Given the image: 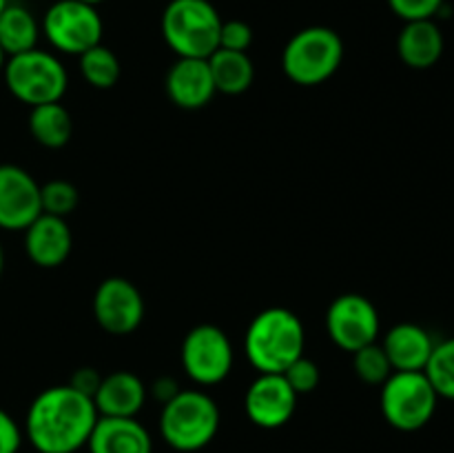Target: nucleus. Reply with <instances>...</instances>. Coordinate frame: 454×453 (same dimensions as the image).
Masks as SVG:
<instances>
[{
	"instance_id": "obj_1",
	"label": "nucleus",
	"mask_w": 454,
	"mask_h": 453,
	"mask_svg": "<svg viewBox=\"0 0 454 453\" xmlns=\"http://www.w3.org/2000/svg\"><path fill=\"white\" fill-rule=\"evenodd\" d=\"M98 417L89 395L69 385H56L29 404L25 435L38 453H75L87 447Z\"/></svg>"
},
{
	"instance_id": "obj_2",
	"label": "nucleus",
	"mask_w": 454,
	"mask_h": 453,
	"mask_svg": "<svg viewBox=\"0 0 454 453\" xmlns=\"http://www.w3.org/2000/svg\"><path fill=\"white\" fill-rule=\"evenodd\" d=\"M304 324L284 306H270L251 320L244 338V351L257 373H284L304 355Z\"/></svg>"
},
{
	"instance_id": "obj_3",
	"label": "nucleus",
	"mask_w": 454,
	"mask_h": 453,
	"mask_svg": "<svg viewBox=\"0 0 454 453\" xmlns=\"http://www.w3.org/2000/svg\"><path fill=\"white\" fill-rule=\"evenodd\" d=\"M220 431V407L200 389L177 391L160 413V435L171 449L193 453L208 447Z\"/></svg>"
},
{
	"instance_id": "obj_4",
	"label": "nucleus",
	"mask_w": 454,
	"mask_h": 453,
	"mask_svg": "<svg viewBox=\"0 0 454 453\" xmlns=\"http://www.w3.org/2000/svg\"><path fill=\"white\" fill-rule=\"evenodd\" d=\"M222 16L211 0H168L162 38L177 58H204L220 49Z\"/></svg>"
},
{
	"instance_id": "obj_5",
	"label": "nucleus",
	"mask_w": 454,
	"mask_h": 453,
	"mask_svg": "<svg viewBox=\"0 0 454 453\" xmlns=\"http://www.w3.org/2000/svg\"><path fill=\"white\" fill-rule=\"evenodd\" d=\"M344 60V40L335 29L324 25L304 27L286 43L282 69L295 84L315 87L337 74Z\"/></svg>"
},
{
	"instance_id": "obj_6",
	"label": "nucleus",
	"mask_w": 454,
	"mask_h": 453,
	"mask_svg": "<svg viewBox=\"0 0 454 453\" xmlns=\"http://www.w3.org/2000/svg\"><path fill=\"white\" fill-rule=\"evenodd\" d=\"M3 76L9 93L29 107L60 102L69 84V76L60 58L38 47L9 56L4 60Z\"/></svg>"
},
{
	"instance_id": "obj_7",
	"label": "nucleus",
	"mask_w": 454,
	"mask_h": 453,
	"mask_svg": "<svg viewBox=\"0 0 454 453\" xmlns=\"http://www.w3.org/2000/svg\"><path fill=\"white\" fill-rule=\"evenodd\" d=\"M439 400L424 371H393L381 385L380 407L393 429L412 433L433 420Z\"/></svg>"
},
{
	"instance_id": "obj_8",
	"label": "nucleus",
	"mask_w": 454,
	"mask_h": 453,
	"mask_svg": "<svg viewBox=\"0 0 454 453\" xmlns=\"http://www.w3.org/2000/svg\"><path fill=\"white\" fill-rule=\"evenodd\" d=\"M40 29L56 52L82 56L102 43L105 22L93 4L80 0H56L44 12Z\"/></svg>"
},
{
	"instance_id": "obj_9",
	"label": "nucleus",
	"mask_w": 454,
	"mask_h": 453,
	"mask_svg": "<svg viewBox=\"0 0 454 453\" xmlns=\"http://www.w3.org/2000/svg\"><path fill=\"white\" fill-rule=\"evenodd\" d=\"M182 369L200 386L226 380L233 369L235 351L229 336L215 324H198L182 340Z\"/></svg>"
},
{
	"instance_id": "obj_10",
	"label": "nucleus",
	"mask_w": 454,
	"mask_h": 453,
	"mask_svg": "<svg viewBox=\"0 0 454 453\" xmlns=\"http://www.w3.org/2000/svg\"><path fill=\"white\" fill-rule=\"evenodd\" d=\"M380 329V311L362 293H344L326 311L328 338L348 354L377 342Z\"/></svg>"
},
{
	"instance_id": "obj_11",
	"label": "nucleus",
	"mask_w": 454,
	"mask_h": 453,
	"mask_svg": "<svg viewBox=\"0 0 454 453\" xmlns=\"http://www.w3.org/2000/svg\"><path fill=\"white\" fill-rule=\"evenodd\" d=\"M93 318L111 336H129L145 320V298L127 278H106L93 296Z\"/></svg>"
},
{
	"instance_id": "obj_12",
	"label": "nucleus",
	"mask_w": 454,
	"mask_h": 453,
	"mask_svg": "<svg viewBox=\"0 0 454 453\" xmlns=\"http://www.w3.org/2000/svg\"><path fill=\"white\" fill-rule=\"evenodd\" d=\"M297 398L282 373H260L244 395V411L260 429H279L295 413Z\"/></svg>"
},
{
	"instance_id": "obj_13",
	"label": "nucleus",
	"mask_w": 454,
	"mask_h": 453,
	"mask_svg": "<svg viewBox=\"0 0 454 453\" xmlns=\"http://www.w3.org/2000/svg\"><path fill=\"white\" fill-rule=\"evenodd\" d=\"M43 213L40 185L27 169L0 164V229L25 231Z\"/></svg>"
},
{
	"instance_id": "obj_14",
	"label": "nucleus",
	"mask_w": 454,
	"mask_h": 453,
	"mask_svg": "<svg viewBox=\"0 0 454 453\" xmlns=\"http://www.w3.org/2000/svg\"><path fill=\"white\" fill-rule=\"evenodd\" d=\"M164 87L173 105L189 111L207 107L217 93L208 60L204 58H177L168 69Z\"/></svg>"
},
{
	"instance_id": "obj_15",
	"label": "nucleus",
	"mask_w": 454,
	"mask_h": 453,
	"mask_svg": "<svg viewBox=\"0 0 454 453\" xmlns=\"http://www.w3.org/2000/svg\"><path fill=\"white\" fill-rule=\"evenodd\" d=\"M74 249V235L65 218L40 213L25 229V251L34 265L56 269L65 265Z\"/></svg>"
},
{
	"instance_id": "obj_16",
	"label": "nucleus",
	"mask_w": 454,
	"mask_h": 453,
	"mask_svg": "<svg viewBox=\"0 0 454 453\" xmlns=\"http://www.w3.org/2000/svg\"><path fill=\"white\" fill-rule=\"evenodd\" d=\"M146 386L136 373L115 371L102 376L93 393V404L100 417H136L146 402Z\"/></svg>"
},
{
	"instance_id": "obj_17",
	"label": "nucleus",
	"mask_w": 454,
	"mask_h": 453,
	"mask_svg": "<svg viewBox=\"0 0 454 453\" xmlns=\"http://www.w3.org/2000/svg\"><path fill=\"white\" fill-rule=\"evenodd\" d=\"M89 453H153L149 429L137 417H98Z\"/></svg>"
},
{
	"instance_id": "obj_18",
	"label": "nucleus",
	"mask_w": 454,
	"mask_h": 453,
	"mask_svg": "<svg viewBox=\"0 0 454 453\" xmlns=\"http://www.w3.org/2000/svg\"><path fill=\"white\" fill-rule=\"evenodd\" d=\"M381 346L393 371H424L434 349V340L419 324L399 322L388 329Z\"/></svg>"
},
{
	"instance_id": "obj_19",
	"label": "nucleus",
	"mask_w": 454,
	"mask_h": 453,
	"mask_svg": "<svg viewBox=\"0 0 454 453\" xmlns=\"http://www.w3.org/2000/svg\"><path fill=\"white\" fill-rule=\"evenodd\" d=\"M442 27L433 20L403 22L397 36V53L411 69L424 71L437 65L443 56Z\"/></svg>"
},
{
	"instance_id": "obj_20",
	"label": "nucleus",
	"mask_w": 454,
	"mask_h": 453,
	"mask_svg": "<svg viewBox=\"0 0 454 453\" xmlns=\"http://www.w3.org/2000/svg\"><path fill=\"white\" fill-rule=\"evenodd\" d=\"M40 36L43 29L38 18L25 4L9 3L7 9L0 13V49L7 58L38 47Z\"/></svg>"
},
{
	"instance_id": "obj_21",
	"label": "nucleus",
	"mask_w": 454,
	"mask_h": 453,
	"mask_svg": "<svg viewBox=\"0 0 454 453\" xmlns=\"http://www.w3.org/2000/svg\"><path fill=\"white\" fill-rule=\"evenodd\" d=\"M208 60V69H211L213 84H215L217 93H226V96H239L247 91L255 80V67L248 58L247 52H229V49H217Z\"/></svg>"
},
{
	"instance_id": "obj_22",
	"label": "nucleus",
	"mask_w": 454,
	"mask_h": 453,
	"mask_svg": "<svg viewBox=\"0 0 454 453\" xmlns=\"http://www.w3.org/2000/svg\"><path fill=\"white\" fill-rule=\"evenodd\" d=\"M29 131L38 145L47 149H60L71 140V131H74L71 114L60 102L31 107Z\"/></svg>"
},
{
	"instance_id": "obj_23",
	"label": "nucleus",
	"mask_w": 454,
	"mask_h": 453,
	"mask_svg": "<svg viewBox=\"0 0 454 453\" xmlns=\"http://www.w3.org/2000/svg\"><path fill=\"white\" fill-rule=\"evenodd\" d=\"M80 58V74L91 84L93 89H111L120 80L122 67H120L118 56L105 44H96Z\"/></svg>"
},
{
	"instance_id": "obj_24",
	"label": "nucleus",
	"mask_w": 454,
	"mask_h": 453,
	"mask_svg": "<svg viewBox=\"0 0 454 453\" xmlns=\"http://www.w3.org/2000/svg\"><path fill=\"white\" fill-rule=\"evenodd\" d=\"M424 373L439 398L454 400V336L448 340L434 342V349L430 354Z\"/></svg>"
},
{
	"instance_id": "obj_25",
	"label": "nucleus",
	"mask_w": 454,
	"mask_h": 453,
	"mask_svg": "<svg viewBox=\"0 0 454 453\" xmlns=\"http://www.w3.org/2000/svg\"><path fill=\"white\" fill-rule=\"evenodd\" d=\"M353 367L359 380L375 386L384 385V382L390 378V373H393V367H390V360L388 355H386L384 346L377 345V342L355 351Z\"/></svg>"
},
{
	"instance_id": "obj_26",
	"label": "nucleus",
	"mask_w": 454,
	"mask_h": 453,
	"mask_svg": "<svg viewBox=\"0 0 454 453\" xmlns=\"http://www.w3.org/2000/svg\"><path fill=\"white\" fill-rule=\"evenodd\" d=\"M78 189L67 180H51L47 185L40 187V204H43V213L49 216L67 218L69 213L75 211L78 207Z\"/></svg>"
},
{
	"instance_id": "obj_27",
	"label": "nucleus",
	"mask_w": 454,
	"mask_h": 453,
	"mask_svg": "<svg viewBox=\"0 0 454 453\" xmlns=\"http://www.w3.org/2000/svg\"><path fill=\"white\" fill-rule=\"evenodd\" d=\"M446 0H388L390 12L403 22L412 20H433L439 16Z\"/></svg>"
},
{
	"instance_id": "obj_28",
	"label": "nucleus",
	"mask_w": 454,
	"mask_h": 453,
	"mask_svg": "<svg viewBox=\"0 0 454 453\" xmlns=\"http://www.w3.org/2000/svg\"><path fill=\"white\" fill-rule=\"evenodd\" d=\"M282 376L286 378V382L293 386V391L297 395L310 393V391H315L319 386V367L313 360L306 358V355L297 358Z\"/></svg>"
},
{
	"instance_id": "obj_29",
	"label": "nucleus",
	"mask_w": 454,
	"mask_h": 453,
	"mask_svg": "<svg viewBox=\"0 0 454 453\" xmlns=\"http://www.w3.org/2000/svg\"><path fill=\"white\" fill-rule=\"evenodd\" d=\"M253 44V29L244 20H224L220 29V49L247 52Z\"/></svg>"
},
{
	"instance_id": "obj_30",
	"label": "nucleus",
	"mask_w": 454,
	"mask_h": 453,
	"mask_svg": "<svg viewBox=\"0 0 454 453\" xmlns=\"http://www.w3.org/2000/svg\"><path fill=\"white\" fill-rule=\"evenodd\" d=\"M20 444L22 429L4 409H0V453H18Z\"/></svg>"
},
{
	"instance_id": "obj_31",
	"label": "nucleus",
	"mask_w": 454,
	"mask_h": 453,
	"mask_svg": "<svg viewBox=\"0 0 454 453\" xmlns=\"http://www.w3.org/2000/svg\"><path fill=\"white\" fill-rule=\"evenodd\" d=\"M100 382H102V373L98 371V369L80 367L78 371H75L74 376H71L69 386H74L75 391H80V393L89 395V398L93 400V393H96V391H98Z\"/></svg>"
},
{
	"instance_id": "obj_32",
	"label": "nucleus",
	"mask_w": 454,
	"mask_h": 453,
	"mask_svg": "<svg viewBox=\"0 0 454 453\" xmlns=\"http://www.w3.org/2000/svg\"><path fill=\"white\" fill-rule=\"evenodd\" d=\"M177 382L173 380V378H167V376H162V378H158V380L153 382V395L155 398L160 400V402H168V400L173 398V395L177 393Z\"/></svg>"
},
{
	"instance_id": "obj_33",
	"label": "nucleus",
	"mask_w": 454,
	"mask_h": 453,
	"mask_svg": "<svg viewBox=\"0 0 454 453\" xmlns=\"http://www.w3.org/2000/svg\"><path fill=\"white\" fill-rule=\"evenodd\" d=\"M4 269V251H3V244H0V275H3Z\"/></svg>"
},
{
	"instance_id": "obj_34",
	"label": "nucleus",
	"mask_w": 454,
	"mask_h": 453,
	"mask_svg": "<svg viewBox=\"0 0 454 453\" xmlns=\"http://www.w3.org/2000/svg\"><path fill=\"white\" fill-rule=\"evenodd\" d=\"M80 3H87V4H93V7H98V4H102L105 0H80Z\"/></svg>"
},
{
	"instance_id": "obj_35",
	"label": "nucleus",
	"mask_w": 454,
	"mask_h": 453,
	"mask_svg": "<svg viewBox=\"0 0 454 453\" xmlns=\"http://www.w3.org/2000/svg\"><path fill=\"white\" fill-rule=\"evenodd\" d=\"M4 60H7V56H4V52L0 49V74H3V67H4Z\"/></svg>"
},
{
	"instance_id": "obj_36",
	"label": "nucleus",
	"mask_w": 454,
	"mask_h": 453,
	"mask_svg": "<svg viewBox=\"0 0 454 453\" xmlns=\"http://www.w3.org/2000/svg\"><path fill=\"white\" fill-rule=\"evenodd\" d=\"M9 3H12V0H0V13H3L4 9H7Z\"/></svg>"
}]
</instances>
